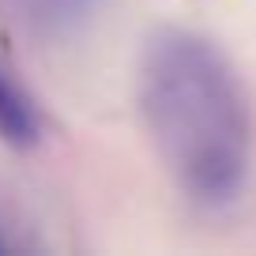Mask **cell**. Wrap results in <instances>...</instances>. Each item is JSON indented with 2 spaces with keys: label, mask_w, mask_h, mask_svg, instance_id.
<instances>
[{
  "label": "cell",
  "mask_w": 256,
  "mask_h": 256,
  "mask_svg": "<svg viewBox=\"0 0 256 256\" xmlns=\"http://www.w3.org/2000/svg\"><path fill=\"white\" fill-rule=\"evenodd\" d=\"M140 113L177 192L226 208L252 170V106L230 56L200 30L158 26L140 49Z\"/></svg>",
  "instance_id": "cell-1"
},
{
  "label": "cell",
  "mask_w": 256,
  "mask_h": 256,
  "mask_svg": "<svg viewBox=\"0 0 256 256\" xmlns=\"http://www.w3.org/2000/svg\"><path fill=\"white\" fill-rule=\"evenodd\" d=\"M98 0H30V19L49 34H68L94 16Z\"/></svg>",
  "instance_id": "cell-3"
},
{
  "label": "cell",
  "mask_w": 256,
  "mask_h": 256,
  "mask_svg": "<svg viewBox=\"0 0 256 256\" xmlns=\"http://www.w3.org/2000/svg\"><path fill=\"white\" fill-rule=\"evenodd\" d=\"M16 238H12V234H8V226H4V218H0V256H4V252H16Z\"/></svg>",
  "instance_id": "cell-4"
},
{
  "label": "cell",
  "mask_w": 256,
  "mask_h": 256,
  "mask_svg": "<svg viewBox=\"0 0 256 256\" xmlns=\"http://www.w3.org/2000/svg\"><path fill=\"white\" fill-rule=\"evenodd\" d=\"M0 140L16 151H30L42 140V113L26 87L12 76L4 56H0Z\"/></svg>",
  "instance_id": "cell-2"
}]
</instances>
